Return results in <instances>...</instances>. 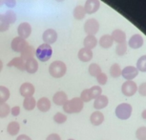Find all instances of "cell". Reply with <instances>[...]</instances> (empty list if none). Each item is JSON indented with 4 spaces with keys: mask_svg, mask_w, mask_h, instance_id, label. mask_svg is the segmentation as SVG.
Here are the masks:
<instances>
[{
    "mask_svg": "<svg viewBox=\"0 0 146 140\" xmlns=\"http://www.w3.org/2000/svg\"><path fill=\"white\" fill-rule=\"evenodd\" d=\"M83 106L84 102L80 97H75L71 100H67V102L63 105V110L66 114H78L82 111Z\"/></svg>",
    "mask_w": 146,
    "mask_h": 140,
    "instance_id": "obj_1",
    "label": "cell"
},
{
    "mask_svg": "<svg viewBox=\"0 0 146 140\" xmlns=\"http://www.w3.org/2000/svg\"><path fill=\"white\" fill-rule=\"evenodd\" d=\"M67 72L66 64L62 61H54L49 67V73L54 78H60Z\"/></svg>",
    "mask_w": 146,
    "mask_h": 140,
    "instance_id": "obj_2",
    "label": "cell"
},
{
    "mask_svg": "<svg viewBox=\"0 0 146 140\" xmlns=\"http://www.w3.org/2000/svg\"><path fill=\"white\" fill-rule=\"evenodd\" d=\"M53 54V49L49 44H41L38 48L35 50V56L41 62H46L52 57Z\"/></svg>",
    "mask_w": 146,
    "mask_h": 140,
    "instance_id": "obj_3",
    "label": "cell"
},
{
    "mask_svg": "<svg viewBox=\"0 0 146 140\" xmlns=\"http://www.w3.org/2000/svg\"><path fill=\"white\" fill-rule=\"evenodd\" d=\"M132 114V106L128 103L119 104L115 108V115L117 118L121 120H126L131 116Z\"/></svg>",
    "mask_w": 146,
    "mask_h": 140,
    "instance_id": "obj_4",
    "label": "cell"
},
{
    "mask_svg": "<svg viewBox=\"0 0 146 140\" xmlns=\"http://www.w3.org/2000/svg\"><path fill=\"white\" fill-rule=\"evenodd\" d=\"M100 30V24L96 19L90 18L85 22L84 31L88 35H95Z\"/></svg>",
    "mask_w": 146,
    "mask_h": 140,
    "instance_id": "obj_5",
    "label": "cell"
},
{
    "mask_svg": "<svg viewBox=\"0 0 146 140\" xmlns=\"http://www.w3.org/2000/svg\"><path fill=\"white\" fill-rule=\"evenodd\" d=\"M121 90H122V93L125 96H133L137 92V86L136 82H134L133 80H127L122 84Z\"/></svg>",
    "mask_w": 146,
    "mask_h": 140,
    "instance_id": "obj_6",
    "label": "cell"
},
{
    "mask_svg": "<svg viewBox=\"0 0 146 140\" xmlns=\"http://www.w3.org/2000/svg\"><path fill=\"white\" fill-rule=\"evenodd\" d=\"M29 46V43L27 42L25 39L21 37H15L12 41V44H11V47H12L13 51L15 52V53H21L24 49H26L27 47Z\"/></svg>",
    "mask_w": 146,
    "mask_h": 140,
    "instance_id": "obj_7",
    "label": "cell"
},
{
    "mask_svg": "<svg viewBox=\"0 0 146 140\" xmlns=\"http://www.w3.org/2000/svg\"><path fill=\"white\" fill-rule=\"evenodd\" d=\"M139 75V71L136 67L133 66H127L123 70H121V75L127 80H133Z\"/></svg>",
    "mask_w": 146,
    "mask_h": 140,
    "instance_id": "obj_8",
    "label": "cell"
},
{
    "mask_svg": "<svg viewBox=\"0 0 146 140\" xmlns=\"http://www.w3.org/2000/svg\"><path fill=\"white\" fill-rule=\"evenodd\" d=\"M19 92H20V94L22 95L23 97H32L34 95V93L35 92V89L34 87V85L31 84V83H23L20 86V89H19Z\"/></svg>",
    "mask_w": 146,
    "mask_h": 140,
    "instance_id": "obj_9",
    "label": "cell"
},
{
    "mask_svg": "<svg viewBox=\"0 0 146 140\" xmlns=\"http://www.w3.org/2000/svg\"><path fill=\"white\" fill-rule=\"evenodd\" d=\"M17 32H18L19 37H21V38H23V39L26 40L27 38L31 35L32 27L29 23H27V22H23V23H21L20 25L18 26Z\"/></svg>",
    "mask_w": 146,
    "mask_h": 140,
    "instance_id": "obj_10",
    "label": "cell"
},
{
    "mask_svg": "<svg viewBox=\"0 0 146 140\" xmlns=\"http://www.w3.org/2000/svg\"><path fill=\"white\" fill-rule=\"evenodd\" d=\"M42 39L44 41V43L46 44H53L56 41L57 39V34L56 32L53 29H48L43 32L42 34Z\"/></svg>",
    "mask_w": 146,
    "mask_h": 140,
    "instance_id": "obj_11",
    "label": "cell"
},
{
    "mask_svg": "<svg viewBox=\"0 0 146 140\" xmlns=\"http://www.w3.org/2000/svg\"><path fill=\"white\" fill-rule=\"evenodd\" d=\"M100 0H87L84 5V10L86 13L92 15V13H95L96 11L100 9Z\"/></svg>",
    "mask_w": 146,
    "mask_h": 140,
    "instance_id": "obj_12",
    "label": "cell"
},
{
    "mask_svg": "<svg viewBox=\"0 0 146 140\" xmlns=\"http://www.w3.org/2000/svg\"><path fill=\"white\" fill-rule=\"evenodd\" d=\"M128 44L132 49H139L143 45V37L140 34H134L129 39Z\"/></svg>",
    "mask_w": 146,
    "mask_h": 140,
    "instance_id": "obj_13",
    "label": "cell"
},
{
    "mask_svg": "<svg viewBox=\"0 0 146 140\" xmlns=\"http://www.w3.org/2000/svg\"><path fill=\"white\" fill-rule=\"evenodd\" d=\"M67 100H68L67 94L64 92H57L56 93H54L53 97L54 103L57 106H63L67 102Z\"/></svg>",
    "mask_w": 146,
    "mask_h": 140,
    "instance_id": "obj_14",
    "label": "cell"
},
{
    "mask_svg": "<svg viewBox=\"0 0 146 140\" xmlns=\"http://www.w3.org/2000/svg\"><path fill=\"white\" fill-rule=\"evenodd\" d=\"M78 58L79 60H81L82 62H88L93 58V52L92 50L86 48H82L78 52Z\"/></svg>",
    "mask_w": 146,
    "mask_h": 140,
    "instance_id": "obj_15",
    "label": "cell"
},
{
    "mask_svg": "<svg viewBox=\"0 0 146 140\" xmlns=\"http://www.w3.org/2000/svg\"><path fill=\"white\" fill-rule=\"evenodd\" d=\"M108 102H109L108 97L101 94L100 96L96 97L95 101H94V108L96 110H101L108 105Z\"/></svg>",
    "mask_w": 146,
    "mask_h": 140,
    "instance_id": "obj_16",
    "label": "cell"
},
{
    "mask_svg": "<svg viewBox=\"0 0 146 140\" xmlns=\"http://www.w3.org/2000/svg\"><path fill=\"white\" fill-rule=\"evenodd\" d=\"M36 107L40 112H46L51 109V101L47 97H42L36 102Z\"/></svg>",
    "mask_w": 146,
    "mask_h": 140,
    "instance_id": "obj_17",
    "label": "cell"
},
{
    "mask_svg": "<svg viewBox=\"0 0 146 140\" xmlns=\"http://www.w3.org/2000/svg\"><path fill=\"white\" fill-rule=\"evenodd\" d=\"M35 54V48L33 46L29 45L26 49H24V50L21 52V56L20 57L26 62V61H28V60H30V59L34 58Z\"/></svg>",
    "mask_w": 146,
    "mask_h": 140,
    "instance_id": "obj_18",
    "label": "cell"
},
{
    "mask_svg": "<svg viewBox=\"0 0 146 140\" xmlns=\"http://www.w3.org/2000/svg\"><path fill=\"white\" fill-rule=\"evenodd\" d=\"M111 36L113 38V40L117 42L118 44L126 42V34H125V32L123 31H121V30L117 29V30H115V31H113Z\"/></svg>",
    "mask_w": 146,
    "mask_h": 140,
    "instance_id": "obj_19",
    "label": "cell"
},
{
    "mask_svg": "<svg viewBox=\"0 0 146 140\" xmlns=\"http://www.w3.org/2000/svg\"><path fill=\"white\" fill-rule=\"evenodd\" d=\"M90 121L93 125L98 126V125L102 124V122L104 121V115L102 112H100V111H96L91 114Z\"/></svg>",
    "mask_w": 146,
    "mask_h": 140,
    "instance_id": "obj_20",
    "label": "cell"
},
{
    "mask_svg": "<svg viewBox=\"0 0 146 140\" xmlns=\"http://www.w3.org/2000/svg\"><path fill=\"white\" fill-rule=\"evenodd\" d=\"M25 63L21 57H15L8 63V67H15L20 71H25Z\"/></svg>",
    "mask_w": 146,
    "mask_h": 140,
    "instance_id": "obj_21",
    "label": "cell"
},
{
    "mask_svg": "<svg viewBox=\"0 0 146 140\" xmlns=\"http://www.w3.org/2000/svg\"><path fill=\"white\" fill-rule=\"evenodd\" d=\"M38 69V63L36 61V59L32 58L26 61L25 63V71L28 72L29 73H35L37 72Z\"/></svg>",
    "mask_w": 146,
    "mask_h": 140,
    "instance_id": "obj_22",
    "label": "cell"
},
{
    "mask_svg": "<svg viewBox=\"0 0 146 140\" xmlns=\"http://www.w3.org/2000/svg\"><path fill=\"white\" fill-rule=\"evenodd\" d=\"M83 44L84 48L92 50V49L96 48V46L98 45V39L96 38L95 35H87L83 41Z\"/></svg>",
    "mask_w": 146,
    "mask_h": 140,
    "instance_id": "obj_23",
    "label": "cell"
},
{
    "mask_svg": "<svg viewBox=\"0 0 146 140\" xmlns=\"http://www.w3.org/2000/svg\"><path fill=\"white\" fill-rule=\"evenodd\" d=\"M100 45L104 49H108L110 47H112L113 43H114V40H113L112 36L110 34H105L103 36L100 37Z\"/></svg>",
    "mask_w": 146,
    "mask_h": 140,
    "instance_id": "obj_24",
    "label": "cell"
},
{
    "mask_svg": "<svg viewBox=\"0 0 146 140\" xmlns=\"http://www.w3.org/2000/svg\"><path fill=\"white\" fill-rule=\"evenodd\" d=\"M19 130H20V125H19V123L16 122V121L10 122L9 125H8V127H7V131L13 136L16 135V134L18 133Z\"/></svg>",
    "mask_w": 146,
    "mask_h": 140,
    "instance_id": "obj_25",
    "label": "cell"
},
{
    "mask_svg": "<svg viewBox=\"0 0 146 140\" xmlns=\"http://www.w3.org/2000/svg\"><path fill=\"white\" fill-rule=\"evenodd\" d=\"M36 106V101L34 97H27L23 101V107L26 111H32L35 109V107Z\"/></svg>",
    "mask_w": 146,
    "mask_h": 140,
    "instance_id": "obj_26",
    "label": "cell"
},
{
    "mask_svg": "<svg viewBox=\"0 0 146 140\" xmlns=\"http://www.w3.org/2000/svg\"><path fill=\"white\" fill-rule=\"evenodd\" d=\"M73 15H74V17L78 20H80V19H83L85 17V15H86V12L84 10V7L83 6H76L75 9H74V12H73Z\"/></svg>",
    "mask_w": 146,
    "mask_h": 140,
    "instance_id": "obj_27",
    "label": "cell"
},
{
    "mask_svg": "<svg viewBox=\"0 0 146 140\" xmlns=\"http://www.w3.org/2000/svg\"><path fill=\"white\" fill-rule=\"evenodd\" d=\"M10 98V90L8 88L0 86V103H6Z\"/></svg>",
    "mask_w": 146,
    "mask_h": 140,
    "instance_id": "obj_28",
    "label": "cell"
},
{
    "mask_svg": "<svg viewBox=\"0 0 146 140\" xmlns=\"http://www.w3.org/2000/svg\"><path fill=\"white\" fill-rule=\"evenodd\" d=\"M110 75L112 76V77L114 78H117L119 77L121 75V69H120V66L117 64V63H115V64H113L111 66V68H110Z\"/></svg>",
    "mask_w": 146,
    "mask_h": 140,
    "instance_id": "obj_29",
    "label": "cell"
},
{
    "mask_svg": "<svg viewBox=\"0 0 146 140\" xmlns=\"http://www.w3.org/2000/svg\"><path fill=\"white\" fill-rule=\"evenodd\" d=\"M11 109L7 103H0V118L7 117L10 114Z\"/></svg>",
    "mask_w": 146,
    "mask_h": 140,
    "instance_id": "obj_30",
    "label": "cell"
},
{
    "mask_svg": "<svg viewBox=\"0 0 146 140\" xmlns=\"http://www.w3.org/2000/svg\"><path fill=\"white\" fill-rule=\"evenodd\" d=\"M137 69L140 72H146V55H142L139 58L137 62Z\"/></svg>",
    "mask_w": 146,
    "mask_h": 140,
    "instance_id": "obj_31",
    "label": "cell"
},
{
    "mask_svg": "<svg viewBox=\"0 0 146 140\" xmlns=\"http://www.w3.org/2000/svg\"><path fill=\"white\" fill-rule=\"evenodd\" d=\"M100 73H101V69L98 64L93 63V64H91L89 66V73L92 76H96H96L100 75Z\"/></svg>",
    "mask_w": 146,
    "mask_h": 140,
    "instance_id": "obj_32",
    "label": "cell"
},
{
    "mask_svg": "<svg viewBox=\"0 0 146 140\" xmlns=\"http://www.w3.org/2000/svg\"><path fill=\"white\" fill-rule=\"evenodd\" d=\"M10 27V23L5 17L4 15H0V32H6Z\"/></svg>",
    "mask_w": 146,
    "mask_h": 140,
    "instance_id": "obj_33",
    "label": "cell"
},
{
    "mask_svg": "<svg viewBox=\"0 0 146 140\" xmlns=\"http://www.w3.org/2000/svg\"><path fill=\"white\" fill-rule=\"evenodd\" d=\"M89 90H90L91 94H92L93 99H96V97L100 96L101 93H102V90H101V88L100 86H93Z\"/></svg>",
    "mask_w": 146,
    "mask_h": 140,
    "instance_id": "obj_34",
    "label": "cell"
},
{
    "mask_svg": "<svg viewBox=\"0 0 146 140\" xmlns=\"http://www.w3.org/2000/svg\"><path fill=\"white\" fill-rule=\"evenodd\" d=\"M4 15H5V17H6V19H7L8 22H9L10 24H13L16 21V15H15V13L13 12V11H12V10L7 11L6 13H5Z\"/></svg>",
    "mask_w": 146,
    "mask_h": 140,
    "instance_id": "obj_35",
    "label": "cell"
},
{
    "mask_svg": "<svg viewBox=\"0 0 146 140\" xmlns=\"http://www.w3.org/2000/svg\"><path fill=\"white\" fill-rule=\"evenodd\" d=\"M80 99H81L82 101H83V102H90V101L93 99L92 94H91V92H90V90H89V89L84 90L83 92H81V94H80Z\"/></svg>",
    "mask_w": 146,
    "mask_h": 140,
    "instance_id": "obj_36",
    "label": "cell"
},
{
    "mask_svg": "<svg viewBox=\"0 0 146 140\" xmlns=\"http://www.w3.org/2000/svg\"><path fill=\"white\" fill-rule=\"evenodd\" d=\"M136 137L139 140H146V127H140L136 131Z\"/></svg>",
    "mask_w": 146,
    "mask_h": 140,
    "instance_id": "obj_37",
    "label": "cell"
},
{
    "mask_svg": "<svg viewBox=\"0 0 146 140\" xmlns=\"http://www.w3.org/2000/svg\"><path fill=\"white\" fill-rule=\"evenodd\" d=\"M115 51H117V55L121 56V55H123V54H125L126 52H127V44H126V42L118 44V45L117 46Z\"/></svg>",
    "mask_w": 146,
    "mask_h": 140,
    "instance_id": "obj_38",
    "label": "cell"
},
{
    "mask_svg": "<svg viewBox=\"0 0 146 140\" xmlns=\"http://www.w3.org/2000/svg\"><path fill=\"white\" fill-rule=\"evenodd\" d=\"M54 120L57 124H62V123H64L67 120V116L65 114H63L62 112H56L54 116Z\"/></svg>",
    "mask_w": 146,
    "mask_h": 140,
    "instance_id": "obj_39",
    "label": "cell"
},
{
    "mask_svg": "<svg viewBox=\"0 0 146 140\" xmlns=\"http://www.w3.org/2000/svg\"><path fill=\"white\" fill-rule=\"evenodd\" d=\"M96 80H98L100 85H105L107 83L108 78H107V75L104 73H100V75L96 76Z\"/></svg>",
    "mask_w": 146,
    "mask_h": 140,
    "instance_id": "obj_40",
    "label": "cell"
},
{
    "mask_svg": "<svg viewBox=\"0 0 146 140\" xmlns=\"http://www.w3.org/2000/svg\"><path fill=\"white\" fill-rule=\"evenodd\" d=\"M137 90H139L140 95H142V96H146V82L140 84V86L137 88Z\"/></svg>",
    "mask_w": 146,
    "mask_h": 140,
    "instance_id": "obj_41",
    "label": "cell"
},
{
    "mask_svg": "<svg viewBox=\"0 0 146 140\" xmlns=\"http://www.w3.org/2000/svg\"><path fill=\"white\" fill-rule=\"evenodd\" d=\"M11 114H12L13 116H18V114H20V108H19L18 106H15L12 108L11 110Z\"/></svg>",
    "mask_w": 146,
    "mask_h": 140,
    "instance_id": "obj_42",
    "label": "cell"
},
{
    "mask_svg": "<svg viewBox=\"0 0 146 140\" xmlns=\"http://www.w3.org/2000/svg\"><path fill=\"white\" fill-rule=\"evenodd\" d=\"M5 5L8 7V8H13L16 5V1L15 0H5Z\"/></svg>",
    "mask_w": 146,
    "mask_h": 140,
    "instance_id": "obj_43",
    "label": "cell"
},
{
    "mask_svg": "<svg viewBox=\"0 0 146 140\" xmlns=\"http://www.w3.org/2000/svg\"><path fill=\"white\" fill-rule=\"evenodd\" d=\"M46 140H61V138L57 133H52L47 137Z\"/></svg>",
    "mask_w": 146,
    "mask_h": 140,
    "instance_id": "obj_44",
    "label": "cell"
},
{
    "mask_svg": "<svg viewBox=\"0 0 146 140\" xmlns=\"http://www.w3.org/2000/svg\"><path fill=\"white\" fill-rule=\"evenodd\" d=\"M16 140H32L28 135H26V134H21V135H19Z\"/></svg>",
    "mask_w": 146,
    "mask_h": 140,
    "instance_id": "obj_45",
    "label": "cell"
},
{
    "mask_svg": "<svg viewBox=\"0 0 146 140\" xmlns=\"http://www.w3.org/2000/svg\"><path fill=\"white\" fill-rule=\"evenodd\" d=\"M141 116H142V118H143V119H145V120H146V110H144V111L142 112Z\"/></svg>",
    "mask_w": 146,
    "mask_h": 140,
    "instance_id": "obj_46",
    "label": "cell"
},
{
    "mask_svg": "<svg viewBox=\"0 0 146 140\" xmlns=\"http://www.w3.org/2000/svg\"><path fill=\"white\" fill-rule=\"evenodd\" d=\"M2 68H3V63H2V61L0 60V72L2 71Z\"/></svg>",
    "mask_w": 146,
    "mask_h": 140,
    "instance_id": "obj_47",
    "label": "cell"
},
{
    "mask_svg": "<svg viewBox=\"0 0 146 140\" xmlns=\"http://www.w3.org/2000/svg\"><path fill=\"white\" fill-rule=\"evenodd\" d=\"M3 4H5V0H0V7H1Z\"/></svg>",
    "mask_w": 146,
    "mask_h": 140,
    "instance_id": "obj_48",
    "label": "cell"
},
{
    "mask_svg": "<svg viewBox=\"0 0 146 140\" xmlns=\"http://www.w3.org/2000/svg\"><path fill=\"white\" fill-rule=\"evenodd\" d=\"M57 2H62V1H64V0H56Z\"/></svg>",
    "mask_w": 146,
    "mask_h": 140,
    "instance_id": "obj_49",
    "label": "cell"
},
{
    "mask_svg": "<svg viewBox=\"0 0 146 140\" xmlns=\"http://www.w3.org/2000/svg\"><path fill=\"white\" fill-rule=\"evenodd\" d=\"M68 140H75V139H68Z\"/></svg>",
    "mask_w": 146,
    "mask_h": 140,
    "instance_id": "obj_50",
    "label": "cell"
}]
</instances>
